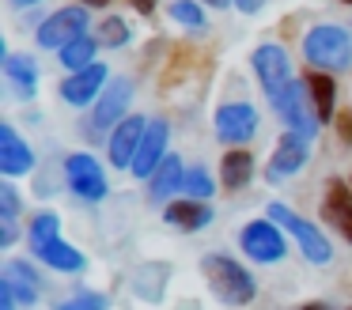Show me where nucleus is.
Listing matches in <instances>:
<instances>
[{
	"label": "nucleus",
	"mask_w": 352,
	"mask_h": 310,
	"mask_svg": "<svg viewBox=\"0 0 352 310\" xmlns=\"http://www.w3.org/2000/svg\"><path fill=\"white\" fill-rule=\"evenodd\" d=\"M250 65H254V76H258V83H261V91H265V98H269L276 118L288 129H296V133L318 136L322 121L311 106L307 87L296 80V72H292V60H288V53H284V45H276V42L258 45Z\"/></svg>",
	"instance_id": "1"
},
{
	"label": "nucleus",
	"mask_w": 352,
	"mask_h": 310,
	"mask_svg": "<svg viewBox=\"0 0 352 310\" xmlns=\"http://www.w3.org/2000/svg\"><path fill=\"white\" fill-rule=\"evenodd\" d=\"M201 276H205L208 291L223 307H250L258 299V280L250 276V269H243V261L228 254H205L201 257Z\"/></svg>",
	"instance_id": "2"
},
{
	"label": "nucleus",
	"mask_w": 352,
	"mask_h": 310,
	"mask_svg": "<svg viewBox=\"0 0 352 310\" xmlns=\"http://www.w3.org/2000/svg\"><path fill=\"white\" fill-rule=\"evenodd\" d=\"M303 57L311 68H322V72H344L352 65V34L337 23H318L303 38Z\"/></svg>",
	"instance_id": "3"
},
{
	"label": "nucleus",
	"mask_w": 352,
	"mask_h": 310,
	"mask_svg": "<svg viewBox=\"0 0 352 310\" xmlns=\"http://www.w3.org/2000/svg\"><path fill=\"white\" fill-rule=\"evenodd\" d=\"M265 216L273 219V223H280L284 231L296 239V246H299V254H303V261H311V265H329V261H333V242H329L326 231H318V227H314L307 216L292 212L284 201H269Z\"/></svg>",
	"instance_id": "4"
},
{
	"label": "nucleus",
	"mask_w": 352,
	"mask_h": 310,
	"mask_svg": "<svg viewBox=\"0 0 352 310\" xmlns=\"http://www.w3.org/2000/svg\"><path fill=\"white\" fill-rule=\"evenodd\" d=\"M91 8L87 4H65L57 8V12H50L46 19L38 23V30H34V42L42 45V49H54L61 53L65 45H72L76 38L87 34V27H91Z\"/></svg>",
	"instance_id": "5"
},
{
	"label": "nucleus",
	"mask_w": 352,
	"mask_h": 310,
	"mask_svg": "<svg viewBox=\"0 0 352 310\" xmlns=\"http://www.w3.org/2000/svg\"><path fill=\"white\" fill-rule=\"evenodd\" d=\"M284 227L273 223V219H250V223H243V231H239V250H243L250 261L258 265H276L284 261V254H288V239H284Z\"/></svg>",
	"instance_id": "6"
},
{
	"label": "nucleus",
	"mask_w": 352,
	"mask_h": 310,
	"mask_svg": "<svg viewBox=\"0 0 352 310\" xmlns=\"http://www.w3.org/2000/svg\"><path fill=\"white\" fill-rule=\"evenodd\" d=\"M65 186L87 204H99L110 193L107 170H102V163L91 151H72V155H65Z\"/></svg>",
	"instance_id": "7"
},
{
	"label": "nucleus",
	"mask_w": 352,
	"mask_h": 310,
	"mask_svg": "<svg viewBox=\"0 0 352 310\" xmlns=\"http://www.w3.org/2000/svg\"><path fill=\"white\" fill-rule=\"evenodd\" d=\"M212 129L216 140L228 144V148H246V140H254L261 129V113L250 102H223L212 113Z\"/></svg>",
	"instance_id": "8"
},
{
	"label": "nucleus",
	"mask_w": 352,
	"mask_h": 310,
	"mask_svg": "<svg viewBox=\"0 0 352 310\" xmlns=\"http://www.w3.org/2000/svg\"><path fill=\"white\" fill-rule=\"evenodd\" d=\"M311 140L314 136H307V133H296V129H288V133L276 140V148H273V155H269V166H265V178L273 181H288V178H296L299 170L307 166V159H311Z\"/></svg>",
	"instance_id": "9"
},
{
	"label": "nucleus",
	"mask_w": 352,
	"mask_h": 310,
	"mask_svg": "<svg viewBox=\"0 0 352 310\" xmlns=\"http://www.w3.org/2000/svg\"><path fill=\"white\" fill-rule=\"evenodd\" d=\"M129 102H133V80H125V76L122 80H110L107 91L91 102V121H87L91 136H107L129 113Z\"/></svg>",
	"instance_id": "10"
},
{
	"label": "nucleus",
	"mask_w": 352,
	"mask_h": 310,
	"mask_svg": "<svg viewBox=\"0 0 352 310\" xmlns=\"http://www.w3.org/2000/svg\"><path fill=\"white\" fill-rule=\"evenodd\" d=\"M144 129H148V118H140V113H125V118L110 129L107 133L110 166H118V170H133V159H137V151H140Z\"/></svg>",
	"instance_id": "11"
},
{
	"label": "nucleus",
	"mask_w": 352,
	"mask_h": 310,
	"mask_svg": "<svg viewBox=\"0 0 352 310\" xmlns=\"http://www.w3.org/2000/svg\"><path fill=\"white\" fill-rule=\"evenodd\" d=\"M318 212H322V223H326L329 231H337L352 246V181L329 178L326 189H322Z\"/></svg>",
	"instance_id": "12"
},
{
	"label": "nucleus",
	"mask_w": 352,
	"mask_h": 310,
	"mask_svg": "<svg viewBox=\"0 0 352 310\" xmlns=\"http://www.w3.org/2000/svg\"><path fill=\"white\" fill-rule=\"evenodd\" d=\"M107 83H110V68L102 65V60H95V65H87V68H76V72H69L61 80V98L69 106H76V110H84V106H91L95 98L107 91Z\"/></svg>",
	"instance_id": "13"
},
{
	"label": "nucleus",
	"mask_w": 352,
	"mask_h": 310,
	"mask_svg": "<svg viewBox=\"0 0 352 310\" xmlns=\"http://www.w3.org/2000/svg\"><path fill=\"white\" fill-rule=\"evenodd\" d=\"M167 144H170V125L167 118H148V129H144V140H140V151L133 159V174L137 178H152V170L163 163L167 155Z\"/></svg>",
	"instance_id": "14"
},
{
	"label": "nucleus",
	"mask_w": 352,
	"mask_h": 310,
	"mask_svg": "<svg viewBox=\"0 0 352 310\" xmlns=\"http://www.w3.org/2000/svg\"><path fill=\"white\" fill-rule=\"evenodd\" d=\"M34 170V151L31 144L19 136L16 125H0V174L4 178H23V174Z\"/></svg>",
	"instance_id": "15"
},
{
	"label": "nucleus",
	"mask_w": 352,
	"mask_h": 310,
	"mask_svg": "<svg viewBox=\"0 0 352 310\" xmlns=\"http://www.w3.org/2000/svg\"><path fill=\"white\" fill-rule=\"evenodd\" d=\"M163 219H167L170 227H178L182 234H197L201 227L212 223V204L197 201V197H175V201H167V208H163Z\"/></svg>",
	"instance_id": "16"
},
{
	"label": "nucleus",
	"mask_w": 352,
	"mask_h": 310,
	"mask_svg": "<svg viewBox=\"0 0 352 310\" xmlns=\"http://www.w3.org/2000/svg\"><path fill=\"white\" fill-rule=\"evenodd\" d=\"M303 87H307V95H311V106H314V113H318V121L322 125H333V118H337V80H333V72L311 68V72H303Z\"/></svg>",
	"instance_id": "17"
},
{
	"label": "nucleus",
	"mask_w": 352,
	"mask_h": 310,
	"mask_svg": "<svg viewBox=\"0 0 352 310\" xmlns=\"http://www.w3.org/2000/svg\"><path fill=\"white\" fill-rule=\"evenodd\" d=\"M186 170L190 166L182 163V155H163V163L152 170L148 178V201H170V197L182 193V181H186Z\"/></svg>",
	"instance_id": "18"
},
{
	"label": "nucleus",
	"mask_w": 352,
	"mask_h": 310,
	"mask_svg": "<svg viewBox=\"0 0 352 310\" xmlns=\"http://www.w3.org/2000/svg\"><path fill=\"white\" fill-rule=\"evenodd\" d=\"M0 284H8V287H12V295L19 299V307H34V302H38L42 280H38V272L31 269V261H19V257L4 261V272H0Z\"/></svg>",
	"instance_id": "19"
},
{
	"label": "nucleus",
	"mask_w": 352,
	"mask_h": 310,
	"mask_svg": "<svg viewBox=\"0 0 352 310\" xmlns=\"http://www.w3.org/2000/svg\"><path fill=\"white\" fill-rule=\"evenodd\" d=\"M31 254H34V261L50 265V269H57V272H84L87 269V257L80 254L76 246H69L61 234L50 239V242H42V246H34Z\"/></svg>",
	"instance_id": "20"
},
{
	"label": "nucleus",
	"mask_w": 352,
	"mask_h": 310,
	"mask_svg": "<svg viewBox=\"0 0 352 310\" xmlns=\"http://www.w3.org/2000/svg\"><path fill=\"white\" fill-rule=\"evenodd\" d=\"M4 76L19 98L38 95V65H34L31 53H4Z\"/></svg>",
	"instance_id": "21"
},
{
	"label": "nucleus",
	"mask_w": 352,
	"mask_h": 310,
	"mask_svg": "<svg viewBox=\"0 0 352 310\" xmlns=\"http://www.w3.org/2000/svg\"><path fill=\"white\" fill-rule=\"evenodd\" d=\"M220 181L223 189H246L254 181V155L246 148H231L220 159Z\"/></svg>",
	"instance_id": "22"
},
{
	"label": "nucleus",
	"mask_w": 352,
	"mask_h": 310,
	"mask_svg": "<svg viewBox=\"0 0 352 310\" xmlns=\"http://www.w3.org/2000/svg\"><path fill=\"white\" fill-rule=\"evenodd\" d=\"M95 53H99V38H91V34H84V38H76L72 45H65L57 57H61V65L69 68V72H76V68H87V65H95Z\"/></svg>",
	"instance_id": "23"
},
{
	"label": "nucleus",
	"mask_w": 352,
	"mask_h": 310,
	"mask_svg": "<svg viewBox=\"0 0 352 310\" xmlns=\"http://www.w3.org/2000/svg\"><path fill=\"white\" fill-rule=\"evenodd\" d=\"M61 234V219H57V212H38V216H31V223H27V246H42V242L57 239Z\"/></svg>",
	"instance_id": "24"
},
{
	"label": "nucleus",
	"mask_w": 352,
	"mask_h": 310,
	"mask_svg": "<svg viewBox=\"0 0 352 310\" xmlns=\"http://www.w3.org/2000/svg\"><path fill=\"white\" fill-rule=\"evenodd\" d=\"M167 15L186 30H205V8H201V0H175L167 8Z\"/></svg>",
	"instance_id": "25"
},
{
	"label": "nucleus",
	"mask_w": 352,
	"mask_h": 310,
	"mask_svg": "<svg viewBox=\"0 0 352 310\" xmlns=\"http://www.w3.org/2000/svg\"><path fill=\"white\" fill-rule=\"evenodd\" d=\"M212 193H216L212 174H208L205 166H190V170H186V181H182V193H178V197H197V201H212Z\"/></svg>",
	"instance_id": "26"
},
{
	"label": "nucleus",
	"mask_w": 352,
	"mask_h": 310,
	"mask_svg": "<svg viewBox=\"0 0 352 310\" xmlns=\"http://www.w3.org/2000/svg\"><path fill=\"white\" fill-rule=\"evenodd\" d=\"M95 38H99V45H107V49H122V45L133 38V30H129V23H125V19L110 15V19H102V23H99Z\"/></svg>",
	"instance_id": "27"
},
{
	"label": "nucleus",
	"mask_w": 352,
	"mask_h": 310,
	"mask_svg": "<svg viewBox=\"0 0 352 310\" xmlns=\"http://www.w3.org/2000/svg\"><path fill=\"white\" fill-rule=\"evenodd\" d=\"M54 310H110V295L107 291H91V287H84V291L69 295V299H61Z\"/></svg>",
	"instance_id": "28"
},
{
	"label": "nucleus",
	"mask_w": 352,
	"mask_h": 310,
	"mask_svg": "<svg viewBox=\"0 0 352 310\" xmlns=\"http://www.w3.org/2000/svg\"><path fill=\"white\" fill-rule=\"evenodd\" d=\"M16 212H19V193L12 186V178H4L0 181V219H16Z\"/></svg>",
	"instance_id": "29"
},
{
	"label": "nucleus",
	"mask_w": 352,
	"mask_h": 310,
	"mask_svg": "<svg viewBox=\"0 0 352 310\" xmlns=\"http://www.w3.org/2000/svg\"><path fill=\"white\" fill-rule=\"evenodd\" d=\"M333 129H337V136H341L344 144H352V110H337Z\"/></svg>",
	"instance_id": "30"
},
{
	"label": "nucleus",
	"mask_w": 352,
	"mask_h": 310,
	"mask_svg": "<svg viewBox=\"0 0 352 310\" xmlns=\"http://www.w3.org/2000/svg\"><path fill=\"white\" fill-rule=\"evenodd\" d=\"M16 239H19L16 219H0V246H4V250H12V246H16Z\"/></svg>",
	"instance_id": "31"
},
{
	"label": "nucleus",
	"mask_w": 352,
	"mask_h": 310,
	"mask_svg": "<svg viewBox=\"0 0 352 310\" xmlns=\"http://www.w3.org/2000/svg\"><path fill=\"white\" fill-rule=\"evenodd\" d=\"M265 4H269V0H235V8H239L243 15H258Z\"/></svg>",
	"instance_id": "32"
},
{
	"label": "nucleus",
	"mask_w": 352,
	"mask_h": 310,
	"mask_svg": "<svg viewBox=\"0 0 352 310\" xmlns=\"http://www.w3.org/2000/svg\"><path fill=\"white\" fill-rule=\"evenodd\" d=\"M16 307H19V299L12 295V287L0 284V310H16Z\"/></svg>",
	"instance_id": "33"
},
{
	"label": "nucleus",
	"mask_w": 352,
	"mask_h": 310,
	"mask_svg": "<svg viewBox=\"0 0 352 310\" xmlns=\"http://www.w3.org/2000/svg\"><path fill=\"white\" fill-rule=\"evenodd\" d=\"M129 4H133V12H137V15H152L155 8H160V0H129Z\"/></svg>",
	"instance_id": "34"
},
{
	"label": "nucleus",
	"mask_w": 352,
	"mask_h": 310,
	"mask_svg": "<svg viewBox=\"0 0 352 310\" xmlns=\"http://www.w3.org/2000/svg\"><path fill=\"white\" fill-rule=\"evenodd\" d=\"M201 4H205V8H216V12H223V8H231L235 0H201Z\"/></svg>",
	"instance_id": "35"
},
{
	"label": "nucleus",
	"mask_w": 352,
	"mask_h": 310,
	"mask_svg": "<svg viewBox=\"0 0 352 310\" xmlns=\"http://www.w3.org/2000/svg\"><path fill=\"white\" fill-rule=\"evenodd\" d=\"M296 310H337V307H329V302H303V307H296Z\"/></svg>",
	"instance_id": "36"
},
{
	"label": "nucleus",
	"mask_w": 352,
	"mask_h": 310,
	"mask_svg": "<svg viewBox=\"0 0 352 310\" xmlns=\"http://www.w3.org/2000/svg\"><path fill=\"white\" fill-rule=\"evenodd\" d=\"M80 4H87V8H107L110 0H80Z\"/></svg>",
	"instance_id": "37"
},
{
	"label": "nucleus",
	"mask_w": 352,
	"mask_h": 310,
	"mask_svg": "<svg viewBox=\"0 0 352 310\" xmlns=\"http://www.w3.org/2000/svg\"><path fill=\"white\" fill-rule=\"evenodd\" d=\"M16 4H23V8H27V4H38V0H16Z\"/></svg>",
	"instance_id": "38"
},
{
	"label": "nucleus",
	"mask_w": 352,
	"mask_h": 310,
	"mask_svg": "<svg viewBox=\"0 0 352 310\" xmlns=\"http://www.w3.org/2000/svg\"><path fill=\"white\" fill-rule=\"evenodd\" d=\"M341 4H349V8H352V0H341Z\"/></svg>",
	"instance_id": "39"
},
{
	"label": "nucleus",
	"mask_w": 352,
	"mask_h": 310,
	"mask_svg": "<svg viewBox=\"0 0 352 310\" xmlns=\"http://www.w3.org/2000/svg\"><path fill=\"white\" fill-rule=\"evenodd\" d=\"M344 310H352V307H344Z\"/></svg>",
	"instance_id": "40"
}]
</instances>
